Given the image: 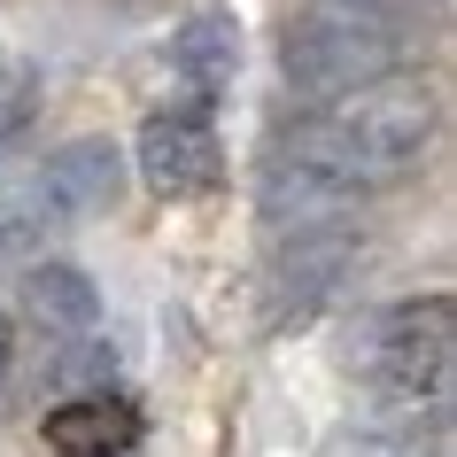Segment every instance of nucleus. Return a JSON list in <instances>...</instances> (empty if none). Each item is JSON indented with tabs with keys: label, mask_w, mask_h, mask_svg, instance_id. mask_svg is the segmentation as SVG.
Segmentation results:
<instances>
[{
	"label": "nucleus",
	"mask_w": 457,
	"mask_h": 457,
	"mask_svg": "<svg viewBox=\"0 0 457 457\" xmlns=\"http://www.w3.org/2000/svg\"><path fill=\"white\" fill-rule=\"evenodd\" d=\"M31 187H39V202H47L54 225H86V217L117 210V194H124V147L117 140H71V147H54L47 163L31 170Z\"/></svg>",
	"instance_id": "0eeeda50"
},
{
	"label": "nucleus",
	"mask_w": 457,
	"mask_h": 457,
	"mask_svg": "<svg viewBox=\"0 0 457 457\" xmlns=\"http://www.w3.org/2000/svg\"><path fill=\"white\" fill-rule=\"evenodd\" d=\"M109 372H117V349L94 334H71V349L54 357V387L62 395H78V387H109Z\"/></svg>",
	"instance_id": "f8f14e48"
},
{
	"label": "nucleus",
	"mask_w": 457,
	"mask_h": 457,
	"mask_svg": "<svg viewBox=\"0 0 457 457\" xmlns=\"http://www.w3.org/2000/svg\"><path fill=\"white\" fill-rule=\"evenodd\" d=\"M271 264H264V295L279 326H303L311 311H326L341 295V279L357 271V233L349 225H311V233H271Z\"/></svg>",
	"instance_id": "39448f33"
},
{
	"label": "nucleus",
	"mask_w": 457,
	"mask_h": 457,
	"mask_svg": "<svg viewBox=\"0 0 457 457\" xmlns=\"http://www.w3.org/2000/svg\"><path fill=\"white\" fill-rule=\"evenodd\" d=\"M434 124H442V109H434L427 78L387 71V78H372V86H357V94L318 101V117L287 124L279 147L311 155L318 170H334L341 187L372 194V187H395V179H411V170L427 163Z\"/></svg>",
	"instance_id": "f257e3e1"
},
{
	"label": "nucleus",
	"mask_w": 457,
	"mask_h": 457,
	"mask_svg": "<svg viewBox=\"0 0 457 457\" xmlns=\"http://www.w3.org/2000/svg\"><path fill=\"white\" fill-rule=\"evenodd\" d=\"M357 210V187H341L334 170H318L311 155L271 140L264 147V170H256V217L271 233H311V225H349Z\"/></svg>",
	"instance_id": "423d86ee"
},
{
	"label": "nucleus",
	"mask_w": 457,
	"mask_h": 457,
	"mask_svg": "<svg viewBox=\"0 0 457 457\" xmlns=\"http://www.w3.org/2000/svg\"><path fill=\"white\" fill-rule=\"evenodd\" d=\"M132 163H140L147 194L163 202H194L225 179V140H217L210 109H155L132 140Z\"/></svg>",
	"instance_id": "20e7f679"
},
{
	"label": "nucleus",
	"mask_w": 457,
	"mask_h": 457,
	"mask_svg": "<svg viewBox=\"0 0 457 457\" xmlns=\"http://www.w3.org/2000/svg\"><path fill=\"white\" fill-rule=\"evenodd\" d=\"M318 8H380V16H395V0H318Z\"/></svg>",
	"instance_id": "2eb2a0df"
},
{
	"label": "nucleus",
	"mask_w": 457,
	"mask_h": 457,
	"mask_svg": "<svg viewBox=\"0 0 457 457\" xmlns=\"http://www.w3.org/2000/svg\"><path fill=\"white\" fill-rule=\"evenodd\" d=\"M279 62H287V86L303 101H334V94H357L372 78L403 71V31L380 8H318L311 0L279 39Z\"/></svg>",
	"instance_id": "7ed1b4c3"
},
{
	"label": "nucleus",
	"mask_w": 457,
	"mask_h": 457,
	"mask_svg": "<svg viewBox=\"0 0 457 457\" xmlns=\"http://www.w3.org/2000/svg\"><path fill=\"white\" fill-rule=\"evenodd\" d=\"M8 364H16V326H8V311H0V380H8Z\"/></svg>",
	"instance_id": "4468645a"
},
{
	"label": "nucleus",
	"mask_w": 457,
	"mask_h": 457,
	"mask_svg": "<svg viewBox=\"0 0 457 457\" xmlns=\"http://www.w3.org/2000/svg\"><path fill=\"white\" fill-rule=\"evenodd\" d=\"M349 357L364 364V380H380V395L403 419H442L450 403V357H457V303L450 295H419V303H387L380 318H364V334Z\"/></svg>",
	"instance_id": "f03ea898"
},
{
	"label": "nucleus",
	"mask_w": 457,
	"mask_h": 457,
	"mask_svg": "<svg viewBox=\"0 0 457 457\" xmlns=\"http://www.w3.org/2000/svg\"><path fill=\"white\" fill-rule=\"evenodd\" d=\"M31 94H39V78H31V62L24 54H8L0 62V147L24 132V117H31Z\"/></svg>",
	"instance_id": "ddd939ff"
},
{
	"label": "nucleus",
	"mask_w": 457,
	"mask_h": 457,
	"mask_svg": "<svg viewBox=\"0 0 457 457\" xmlns=\"http://www.w3.org/2000/svg\"><path fill=\"white\" fill-rule=\"evenodd\" d=\"M24 311L47 334H94L101 326V287L78 264H31L24 271Z\"/></svg>",
	"instance_id": "9d476101"
},
{
	"label": "nucleus",
	"mask_w": 457,
	"mask_h": 457,
	"mask_svg": "<svg viewBox=\"0 0 457 457\" xmlns=\"http://www.w3.org/2000/svg\"><path fill=\"white\" fill-rule=\"evenodd\" d=\"M39 434H47L54 457H124L140 442V403L117 387H78L39 419Z\"/></svg>",
	"instance_id": "6e6552de"
},
{
	"label": "nucleus",
	"mask_w": 457,
	"mask_h": 457,
	"mask_svg": "<svg viewBox=\"0 0 457 457\" xmlns=\"http://www.w3.org/2000/svg\"><path fill=\"white\" fill-rule=\"evenodd\" d=\"M47 202H39V187L31 179H8L0 187V256H31V248L47 241Z\"/></svg>",
	"instance_id": "9b49d317"
},
{
	"label": "nucleus",
	"mask_w": 457,
	"mask_h": 457,
	"mask_svg": "<svg viewBox=\"0 0 457 457\" xmlns=\"http://www.w3.org/2000/svg\"><path fill=\"white\" fill-rule=\"evenodd\" d=\"M170 71H179V86H187L194 101H217L241 78V24L217 16V8L187 16V24L170 31Z\"/></svg>",
	"instance_id": "1a4fd4ad"
}]
</instances>
